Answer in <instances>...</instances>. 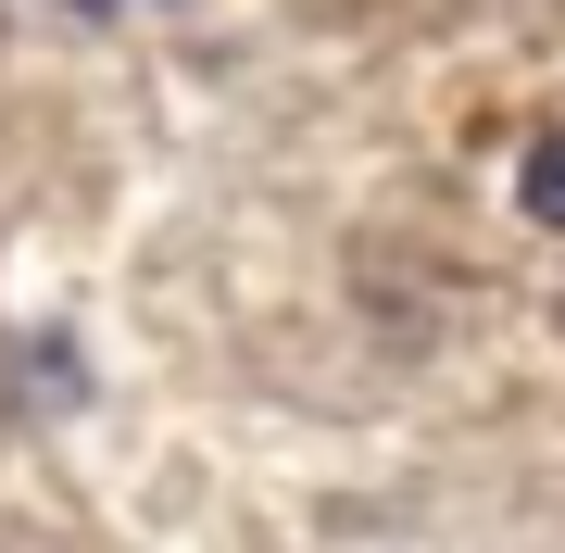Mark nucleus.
I'll return each instance as SVG.
<instances>
[{
    "label": "nucleus",
    "mask_w": 565,
    "mask_h": 553,
    "mask_svg": "<svg viewBox=\"0 0 565 553\" xmlns=\"http://www.w3.org/2000/svg\"><path fill=\"white\" fill-rule=\"evenodd\" d=\"M515 202L541 214V226H565V126H541V139H527V164H515Z\"/></svg>",
    "instance_id": "nucleus-1"
}]
</instances>
